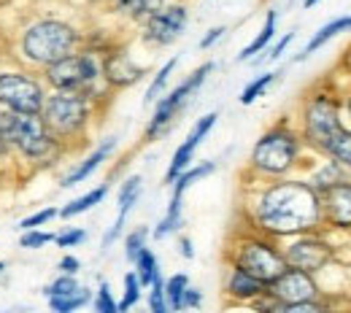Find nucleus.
Returning <instances> with one entry per match:
<instances>
[{
    "instance_id": "obj_5",
    "label": "nucleus",
    "mask_w": 351,
    "mask_h": 313,
    "mask_svg": "<svg viewBox=\"0 0 351 313\" xmlns=\"http://www.w3.org/2000/svg\"><path fill=\"white\" fill-rule=\"evenodd\" d=\"M298 133L306 143L308 154L324 157L327 146L338 138L341 130H346L343 122V97L330 84H313L303 92L298 103V116L292 119Z\"/></svg>"
},
{
    "instance_id": "obj_26",
    "label": "nucleus",
    "mask_w": 351,
    "mask_h": 313,
    "mask_svg": "<svg viewBox=\"0 0 351 313\" xmlns=\"http://www.w3.org/2000/svg\"><path fill=\"white\" fill-rule=\"evenodd\" d=\"M181 227H184V197L171 195V203H168L162 219L152 229V238H154V240H162V238H168V235H176Z\"/></svg>"
},
{
    "instance_id": "obj_32",
    "label": "nucleus",
    "mask_w": 351,
    "mask_h": 313,
    "mask_svg": "<svg viewBox=\"0 0 351 313\" xmlns=\"http://www.w3.org/2000/svg\"><path fill=\"white\" fill-rule=\"evenodd\" d=\"M146 289L141 286V281H138V275L128 270L125 273V278H122V297H119V313H130L138 303H141V295H143Z\"/></svg>"
},
{
    "instance_id": "obj_22",
    "label": "nucleus",
    "mask_w": 351,
    "mask_h": 313,
    "mask_svg": "<svg viewBox=\"0 0 351 313\" xmlns=\"http://www.w3.org/2000/svg\"><path fill=\"white\" fill-rule=\"evenodd\" d=\"M276 33H278V8H267V11H265V22H263V27H260V33L254 36L252 44L241 49L238 62H252L257 54H265L267 46L276 41Z\"/></svg>"
},
{
    "instance_id": "obj_2",
    "label": "nucleus",
    "mask_w": 351,
    "mask_h": 313,
    "mask_svg": "<svg viewBox=\"0 0 351 313\" xmlns=\"http://www.w3.org/2000/svg\"><path fill=\"white\" fill-rule=\"evenodd\" d=\"M84 46V27L60 14H38L19 25L14 36V62L36 73Z\"/></svg>"
},
{
    "instance_id": "obj_30",
    "label": "nucleus",
    "mask_w": 351,
    "mask_h": 313,
    "mask_svg": "<svg viewBox=\"0 0 351 313\" xmlns=\"http://www.w3.org/2000/svg\"><path fill=\"white\" fill-rule=\"evenodd\" d=\"M324 157H330L332 162H338V165H341V171L351 179V130H341L338 138L327 146Z\"/></svg>"
},
{
    "instance_id": "obj_11",
    "label": "nucleus",
    "mask_w": 351,
    "mask_h": 313,
    "mask_svg": "<svg viewBox=\"0 0 351 313\" xmlns=\"http://www.w3.org/2000/svg\"><path fill=\"white\" fill-rule=\"evenodd\" d=\"M281 254H284L287 268L303 270V273H311V275L324 273L338 257L335 243L330 240V232H324V229L306 232V235L284 240L281 243Z\"/></svg>"
},
{
    "instance_id": "obj_18",
    "label": "nucleus",
    "mask_w": 351,
    "mask_h": 313,
    "mask_svg": "<svg viewBox=\"0 0 351 313\" xmlns=\"http://www.w3.org/2000/svg\"><path fill=\"white\" fill-rule=\"evenodd\" d=\"M263 281H257L254 275H249L246 270L235 268V265H227L224 270V278H221V295L227 303L232 305H252L260 295H265Z\"/></svg>"
},
{
    "instance_id": "obj_44",
    "label": "nucleus",
    "mask_w": 351,
    "mask_h": 313,
    "mask_svg": "<svg viewBox=\"0 0 351 313\" xmlns=\"http://www.w3.org/2000/svg\"><path fill=\"white\" fill-rule=\"evenodd\" d=\"M57 270H60L62 275H79V270H82V260H79L76 254H62V257H60V262H57Z\"/></svg>"
},
{
    "instance_id": "obj_16",
    "label": "nucleus",
    "mask_w": 351,
    "mask_h": 313,
    "mask_svg": "<svg viewBox=\"0 0 351 313\" xmlns=\"http://www.w3.org/2000/svg\"><path fill=\"white\" fill-rule=\"evenodd\" d=\"M119 149V138L117 135H106V138H100L92 149H89V154H84L82 160H76L65 173H62V179H60V189H73V186H79V184H84L89 181L111 157H114V151Z\"/></svg>"
},
{
    "instance_id": "obj_3",
    "label": "nucleus",
    "mask_w": 351,
    "mask_h": 313,
    "mask_svg": "<svg viewBox=\"0 0 351 313\" xmlns=\"http://www.w3.org/2000/svg\"><path fill=\"white\" fill-rule=\"evenodd\" d=\"M306 143L298 133L292 119H278L265 130L252 151H249V162H246V179L249 181H278L300 176L303 168L308 165Z\"/></svg>"
},
{
    "instance_id": "obj_28",
    "label": "nucleus",
    "mask_w": 351,
    "mask_h": 313,
    "mask_svg": "<svg viewBox=\"0 0 351 313\" xmlns=\"http://www.w3.org/2000/svg\"><path fill=\"white\" fill-rule=\"evenodd\" d=\"M132 273L138 275V281H141V286H143V289H149L157 278H162L160 260H157V254H154L149 246L135 257V262H132Z\"/></svg>"
},
{
    "instance_id": "obj_21",
    "label": "nucleus",
    "mask_w": 351,
    "mask_h": 313,
    "mask_svg": "<svg viewBox=\"0 0 351 313\" xmlns=\"http://www.w3.org/2000/svg\"><path fill=\"white\" fill-rule=\"evenodd\" d=\"M341 33H351V14H343V16H335V19H330L327 25H322L313 36H311V41L303 46V51L295 57V62H303L308 60L311 54H316L322 46H327L332 38H338Z\"/></svg>"
},
{
    "instance_id": "obj_24",
    "label": "nucleus",
    "mask_w": 351,
    "mask_h": 313,
    "mask_svg": "<svg viewBox=\"0 0 351 313\" xmlns=\"http://www.w3.org/2000/svg\"><path fill=\"white\" fill-rule=\"evenodd\" d=\"M143 195V176L141 173H132L128 179L119 184V192H117V219L128 222V216L132 214V208L138 205Z\"/></svg>"
},
{
    "instance_id": "obj_48",
    "label": "nucleus",
    "mask_w": 351,
    "mask_h": 313,
    "mask_svg": "<svg viewBox=\"0 0 351 313\" xmlns=\"http://www.w3.org/2000/svg\"><path fill=\"white\" fill-rule=\"evenodd\" d=\"M343 97V122H346V130H351V90L341 92Z\"/></svg>"
},
{
    "instance_id": "obj_15",
    "label": "nucleus",
    "mask_w": 351,
    "mask_h": 313,
    "mask_svg": "<svg viewBox=\"0 0 351 313\" xmlns=\"http://www.w3.org/2000/svg\"><path fill=\"white\" fill-rule=\"evenodd\" d=\"M217 119H219L217 111H208V114H203L200 119H195V125H192L189 135L184 138V143H178V149H176L173 157H171V162H168V171H165V176H162V184H165V186H171L186 168L195 165V154H197L200 143L208 138V133L217 127Z\"/></svg>"
},
{
    "instance_id": "obj_43",
    "label": "nucleus",
    "mask_w": 351,
    "mask_h": 313,
    "mask_svg": "<svg viewBox=\"0 0 351 313\" xmlns=\"http://www.w3.org/2000/svg\"><path fill=\"white\" fill-rule=\"evenodd\" d=\"M197 308H203V292L189 284L184 297H181V311H197Z\"/></svg>"
},
{
    "instance_id": "obj_27",
    "label": "nucleus",
    "mask_w": 351,
    "mask_h": 313,
    "mask_svg": "<svg viewBox=\"0 0 351 313\" xmlns=\"http://www.w3.org/2000/svg\"><path fill=\"white\" fill-rule=\"evenodd\" d=\"M176 65H178V57H171V60H165V62L154 71V76H152V82H149V87H146V95H143V105H154V103L168 92V84H171V76H173Z\"/></svg>"
},
{
    "instance_id": "obj_19",
    "label": "nucleus",
    "mask_w": 351,
    "mask_h": 313,
    "mask_svg": "<svg viewBox=\"0 0 351 313\" xmlns=\"http://www.w3.org/2000/svg\"><path fill=\"white\" fill-rule=\"evenodd\" d=\"M171 0H119L117 5H111V8H106L114 19H119V22H125V25H135V27H141L146 19H152L157 11H162L165 5H168Z\"/></svg>"
},
{
    "instance_id": "obj_47",
    "label": "nucleus",
    "mask_w": 351,
    "mask_h": 313,
    "mask_svg": "<svg viewBox=\"0 0 351 313\" xmlns=\"http://www.w3.org/2000/svg\"><path fill=\"white\" fill-rule=\"evenodd\" d=\"M14 168V157H11V149L3 143V138H0V173H8Z\"/></svg>"
},
{
    "instance_id": "obj_23",
    "label": "nucleus",
    "mask_w": 351,
    "mask_h": 313,
    "mask_svg": "<svg viewBox=\"0 0 351 313\" xmlns=\"http://www.w3.org/2000/svg\"><path fill=\"white\" fill-rule=\"evenodd\" d=\"M108 192H111V184H97V186H92L89 192L73 197L71 203H65V205L60 208V219H76V216H82V214H89L95 205H100V203L108 197Z\"/></svg>"
},
{
    "instance_id": "obj_52",
    "label": "nucleus",
    "mask_w": 351,
    "mask_h": 313,
    "mask_svg": "<svg viewBox=\"0 0 351 313\" xmlns=\"http://www.w3.org/2000/svg\"><path fill=\"white\" fill-rule=\"evenodd\" d=\"M0 313H8V311H0Z\"/></svg>"
},
{
    "instance_id": "obj_36",
    "label": "nucleus",
    "mask_w": 351,
    "mask_h": 313,
    "mask_svg": "<svg viewBox=\"0 0 351 313\" xmlns=\"http://www.w3.org/2000/svg\"><path fill=\"white\" fill-rule=\"evenodd\" d=\"M92 308L95 313H119V300L114 297L108 281H100L97 292H92Z\"/></svg>"
},
{
    "instance_id": "obj_49",
    "label": "nucleus",
    "mask_w": 351,
    "mask_h": 313,
    "mask_svg": "<svg viewBox=\"0 0 351 313\" xmlns=\"http://www.w3.org/2000/svg\"><path fill=\"white\" fill-rule=\"evenodd\" d=\"M95 3H97V5H106V8H111V5H117L119 0H95Z\"/></svg>"
},
{
    "instance_id": "obj_38",
    "label": "nucleus",
    "mask_w": 351,
    "mask_h": 313,
    "mask_svg": "<svg viewBox=\"0 0 351 313\" xmlns=\"http://www.w3.org/2000/svg\"><path fill=\"white\" fill-rule=\"evenodd\" d=\"M49 243H54V232L49 229H27L19 235V249L25 251H41Z\"/></svg>"
},
{
    "instance_id": "obj_37",
    "label": "nucleus",
    "mask_w": 351,
    "mask_h": 313,
    "mask_svg": "<svg viewBox=\"0 0 351 313\" xmlns=\"http://www.w3.org/2000/svg\"><path fill=\"white\" fill-rule=\"evenodd\" d=\"M54 219H60V208H57V205H46V208L33 211L30 216H25V219L19 222V229H22V232H27V229H44L46 224H51Z\"/></svg>"
},
{
    "instance_id": "obj_9",
    "label": "nucleus",
    "mask_w": 351,
    "mask_h": 313,
    "mask_svg": "<svg viewBox=\"0 0 351 313\" xmlns=\"http://www.w3.org/2000/svg\"><path fill=\"white\" fill-rule=\"evenodd\" d=\"M214 62H203L197 65L189 76H184V82H178L173 90H168L157 103H154V111L143 127V143H154V140H162L165 135L171 133L178 122V116L186 111V105L192 103V97L200 92V87L208 82V76L214 73Z\"/></svg>"
},
{
    "instance_id": "obj_35",
    "label": "nucleus",
    "mask_w": 351,
    "mask_h": 313,
    "mask_svg": "<svg viewBox=\"0 0 351 313\" xmlns=\"http://www.w3.org/2000/svg\"><path fill=\"white\" fill-rule=\"evenodd\" d=\"M189 286V275L186 273H173L165 278V297H168V305L171 313H181V297Z\"/></svg>"
},
{
    "instance_id": "obj_13",
    "label": "nucleus",
    "mask_w": 351,
    "mask_h": 313,
    "mask_svg": "<svg viewBox=\"0 0 351 313\" xmlns=\"http://www.w3.org/2000/svg\"><path fill=\"white\" fill-rule=\"evenodd\" d=\"M143 79H146V68L135 62V57L125 44H117L103 54V82L114 95L141 84Z\"/></svg>"
},
{
    "instance_id": "obj_39",
    "label": "nucleus",
    "mask_w": 351,
    "mask_h": 313,
    "mask_svg": "<svg viewBox=\"0 0 351 313\" xmlns=\"http://www.w3.org/2000/svg\"><path fill=\"white\" fill-rule=\"evenodd\" d=\"M146 303H149V313H171L168 297H165V278H157L146 289Z\"/></svg>"
},
{
    "instance_id": "obj_7",
    "label": "nucleus",
    "mask_w": 351,
    "mask_h": 313,
    "mask_svg": "<svg viewBox=\"0 0 351 313\" xmlns=\"http://www.w3.org/2000/svg\"><path fill=\"white\" fill-rule=\"evenodd\" d=\"M41 79L49 92H76L100 108L114 97V92L103 82V57L84 46L41 71Z\"/></svg>"
},
{
    "instance_id": "obj_42",
    "label": "nucleus",
    "mask_w": 351,
    "mask_h": 313,
    "mask_svg": "<svg viewBox=\"0 0 351 313\" xmlns=\"http://www.w3.org/2000/svg\"><path fill=\"white\" fill-rule=\"evenodd\" d=\"M295 41V33L289 30V33H284L278 41H273V44L267 46V51H265V57L263 60H267V62H276V60H281L284 57V51L289 49V44Z\"/></svg>"
},
{
    "instance_id": "obj_6",
    "label": "nucleus",
    "mask_w": 351,
    "mask_h": 313,
    "mask_svg": "<svg viewBox=\"0 0 351 313\" xmlns=\"http://www.w3.org/2000/svg\"><path fill=\"white\" fill-rule=\"evenodd\" d=\"M100 105L76 92H49L41 111L46 130L54 135L68 154L87 146L100 119Z\"/></svg>"
},
{
    "instance_id": "obj_17",
    "label": "nucleus",
    "mask_w": 351,
    "mask_h": 313,
    "mask_svg": "<svg viewBox=\"0 0 351 313\" xmlns=\"http://www.w3.org/2000/svg\"><path fill=\"white\" fill-rule=\"evenodd\" d=\"M322 197V229L324 232H351V179L330 186Z\"/></svg>"
},
{
    "instance_id": "obj_20",
    "label": "nucleus",
    "mask_w": 351,
    "mask_h": 313,
    "mask_svg": "<svg viewBox=\"0 0 351 313\" xmlns=\"http://www.w3.org/2000/svg\"><path fill=\"white\" fill-rule=\"evenodd\" d=\"M303 179L322 195V192H327L330 186H335V184H341V181H346L349 176L341 171V165L338 162H332L330 157H316L311 165L303 168V173H300Z\"/></svg>"
},
{
    "instance_id": "obj_33",
    "label": "nucleus",
    "mask_w": 351,
    "mask_h": 313,
    "mask_svg": "<svg viewBox=\"0 0 351 313\" xmlns=\"http://www.w3.org/2000/svg\"><path fill=\"white\" fill-rule=\"evenodd\" d=\"M149 238H152V229L149 227H132L130 232H125V238H122V246H125V260L128 262H135V257L149 246Z\"/></svg>"
},
{
    "instance_id": "obj_46",
    "label": "nucleus",
    "mask_w": 351,
    "mask_h": 313,
    "mask_svg": "<svg viewBox=\"0 0 351 313\" xmlns=\"http://www.w3.org/2000/svg\"><path fill=\"white\" fill-rule=\"evenodd\" d=\"M178 254H181L184 260H195V243H192L189 235H181V238H178Z\"/></svg>"
},
{
    "instance_id": "obj_1",
    "label": "nucleus",
    "mask_w": 351,
    "mask_h": 313,
    "mask_svg": "<svg viewBox=\"0 0 351 313\" xmlns=\"http://www.w3.org/2000/svg\"><path fill=\"white\" fill-rule=\"evenodd\" d=\"M243 224L278 243L322 229V197L303 176L246 181L241 197Z\"/></svg>"
},
{
    "instance_id": "obj_14",
    "label": "nucleus",
    "mask_w": 351,
    "mask_h": 313,
    "mask_svg": "<svg viewBox=\"0 0 351 313\" xmlns=\"http://www.w3.org/2000/svg\"><path fill=\"white\" fill-rule=\"evenodd\" d=\"M267 295L276 303H284V305H289V303H313V300L327 297L322 284L316 281V275L292 268H287L273 284H267Z\"/></svg>"
},
{
    "instance_id": "obj_41",
    "label": "nucleus",
    "mask_w": 351,
    "mask_h": 313,
    "mask_svg": "<svg viewBox=\"0 0 351 313\" xmlns=\"http://www.w3.org/2000/svg\"><path fill=\"white\" fill-rule=\"evenodd\" d=\"M87 229L84 227H62L60 232H54V246L57 249H76L87 240Z\"/></svg>"
},
{
    "instance_id": "obj_50",
    "label": "nucleus",
    "mask_w": 351,
    "mask_h": 313,
    "mask_svg": "<svg viewBox=\"0 0 351 313\" xmlns=\"http://www.w3.org/2000/svg\"><path fill=\"white\" fill-rule=\"evenodd\" d=\"M316 3H322V0H303V8H313Z\"/></svg>"
},
{
    "instance_id": "obj_4",
    "label": "nucleus",
    "mask_w": 351,
    "mask_h": 313,
    "mask_svg": "<svg viewBox=\"0 0 351 313\" xmlns=\"http://www.w3.org/2000/svg\"><path fill=\"white\" fill-rule=\"evenodd\" d=\"M0 138L11 149L14 165L33 173L57 168L68 157L62 143L46 130L41 116H25L0 108Z\"/></svg>"
},
{
    "instance_id": "obj_34",
    "label": "nucleus",
    "mask_w": 351,
    "mask_h": 313,
    "mask_svg": "<svg viewBox=\"0 0 351 313\" xmlns=\"http://www.w3.org/2000/svg\"><path fill=\"white\" fill-rule=\"evenodd\" d=\"M79 289H82L79 275H62V273H57V275H54V278L44 286V297L46 300L68 297V295H73V292H79Z\"/></svg>"
},
{
    "instance_id": "obj_8",
    "label": "nucleus",
    "mask_w": 351,
    "mask_h": 313,
    "mask_svg": "<svg viewBox=\"0 0 351 313\" xmlns=\"http://www.w3.org/2000/svg\"><path fill=\"white\" fill-rule=\"evenodd\" d=\"M224 262L246 270L249 275L263 281L265 286L273 284L287 270L284 254H281V243L267 238V235L249 229L246 224L232 232V238L227 243V251H224Z\"/></svg>"
},
{
    "instance_id": "obj_51",
    "label": "nucleus",
    "mask_w": 351,
    "mask_h": 313,
    "mask_svg": "<svg viewBox=\"0 0 351 313\" xmlns=\"http://www.w3.org/2000/svg\"><path fill=\"white\" fill-rule=\"evenodd\" d=\"M3 273H5V262H3V260H0V275H3Z\"/></svg>"
},
{
    "instance_id": "obj_12",
    "label": "nucleus",
    "mask_w": 351,
    "mask_h": 313,
    "mask_svg": "<svg viewBox=\"0 0 351 313\" xmlns=\"http://www.w3.org/2000/svg\"><path fill=\"white\" fill-rule=\"evenodd\" d=\"M189 25V8L186 3H168L162 11H157L152 19H146L138 27V41L146 49H168L173 46Z\"/></svg>"
},
{
    "instance_id": "obj_45",
    "label": "nucleus",
    "mask_w": 351,
    "mask_h": 313,
    "mask_svg": "<svg viewBox=\"0 0 351 313\" xmlns=\"http://www.w3.org/2000/svg\"><path fill=\"white\" fill-rule=\"evenodd\" d=\"M224 33H227V27H224V25H217V27H211V30H208V33L200 38V49H203V51L214 49V46H217L221 38H224Z\"/></svg>"
},
{
    "instance_id": "obj_29",
    "label": "nucleus",
    "mask_w": 351,
    "mask_h": 313,
    "mask_svg": "<svg viewBox=\"0 0 351 313\" xmlns=\"http://www.w3.org/2000/svg\"><path fill=\"white\" fill-rule=\"evenodd\" d=\"M278 82V73L276 71H265V73H260V76H254L243 90H241V105H252V103H257L260 97H265V92L270 90L273 84Z\"/></svg>"
},
{
    "instance_id": "obj_10",
    "label": "nucleus",
    "mask_w": 351,
    "mask_h": 313,
    "mask_svg": "<svg viewBox=\"0 0 351 313\" xmlns=\"http://www.w3.org/2000/svg\"><path fill=\"white\" fill-rule=\"evenodd\" d=\"M46 90L41 73L22 68V65H5L0 68V108L11 114L25 116H41L46 103Z\"/></svg>"
},
{
    "instance_id": "obj_40",
    "label": "nucleus",
    "mask_w": 351,
    "mask_h": 313,
    "mask_svg": "<svg viewBox=\"0 0 351 313\" xmlns=\"http://www.w3.org/2000/svg\"><path fill=\"white\" fill-rule=\"evenodd\" d=\"M273 313H335V311H332L330 300L322 297V300H313V303H289V305L278 303Z\"/></svg>"
},
{
    "instance_id": "obj_31",
    "label": "nucleus",
    "mask_w": 351,
    "mask_h": 313,
    "mask_svg": "<svg viewBox=\"0 0 351 313\" xmlns=\"http://www.w3.org/2000/svg\"><path fill=\"white\" fill-rule=\"evenodd\" d=\"M46 303H49V311L51 313H76L92 303V289L82 286L79 292H73L68 297H54V300H46Z\"/></svg>"
},
{
    "instance_id": "obj_25",
    "label": "nucleus",
    "mask_w": 351,
    "mask_h": 313,
    "mask_svg": "<svg viewBox=\"0 0 351 313\" xmlns=\"http://www.w3.org/2000/svg\"><path fill=\"white\" fill-rule=\"evenodd\" d=\"M217 168H219V162H217V160H203V162H195L192 168H186V171H184V173H181L173 184H171V195H176V197H184L189 186H195L197 181L208 179L211 173H217Z\"/></svg>"
}]
</instances>
